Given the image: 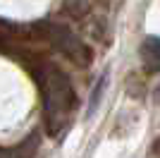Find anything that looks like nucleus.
<instances>
[{"mask_svg": "<svg viewBox=\"0 0 160 158\" xmlns=\"http://www.w3.org/2000/svg\"><path fill=\"white\" fill-rule=\"evenodd\" d=\"M31 77L41 89V98H43V110H46V127L48 134L58 137L69 122V115L77 110V93L72 89V82L67 79L58 65L43 60L41 55L31 60L27 65Z\"/></svg>", "mask_w": 160, "mask_h": 158, "instance_id": "obj_1", "label": "nucleus"}, {"mask_svg": "<svg viewBox=\"0 0 160 158\" xmlns=\"http://www.w3.org/2000/svg\"><path fill=\"white\" fill-rule=\"evenodd\" d=\"M43 36H46L48 43H50L58 53H62L74 67H88L91 65V60H93L91 48H88L74 31H69L67 26L48 24V26H43Z\"/></svg>", "mask_w": 160, "mask_h": 158, "instance_id": "obj_2", "label": "nucleus"}, {"mask_svg": "<svg viewBox=\"0 0 160 158\" xmlns=\"http://www.w3.org/2000/svg\"><path fill=\"white\" fill-rule=\"evenodd\" d=\"M141 62L148 72L160 70V39L158 36H146L141 43Z\"/></svg>", "mask_w": 160, "mask_h": 158, "instance_id": "obj_3", "label": "nucleus"}, {"mask_svg": "<svg viewBox=\"0 0 160 158\" xmlns=\"http://www.w3.org/2000/svg\"><path fill=\"white\" fill-rule=\"evenodd\" d=\"M158 101H160V89H158Z\"/></svg>", "mask_w": 160, "mask_h": 158, "instance_id": "obj_4", "label": "nucleus"}]
</instances>
